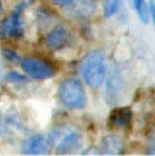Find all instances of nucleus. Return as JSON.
Returning <instances> with one entry per match:
<instances>
[{
  "label": "nucleus",
  "instance_id": "obj_1",
  "mask_svg": "<svg viewBox=\"0 0 155 156\" xmlns=\"http://www.w3.org/2000/svg\"><path fill=\"white\" fill-rule=\"evenodd\" d=\"M79 69L85 84L98 89L106 77V57L101 51H92L81 59Z\"/></svg>",
  "mask_w": 155,
  "mask_h": 156
},
{
  "label": "nucleus",
  "instance_id": "obj_2",
  "mask_svg": "<svg viewBox=\"0 0 155 156\" xmlns=\"http://www.w3.org/2000/svg\"><path fill=\"white\" fill-rule=\"evenodd\" d=\"M58 97L63 106L71 110H80L87 103L84 87L79 80L74 79V77L66 79L61 83L58 88Z\"/></svg>",
  "mask_w": 155,
  "mask_h": 156
},
{
  "label": "nucleus",
  "instance_id": "obj_3",
  "mask_svg": "<svg viewBox=\"0 0 155 156\" xmlns=\"http://www.w3.org/2000/svg\"><path fill=\"white\" fill-rule=\"evenodd\" d=\"M21 67L27 75L32 79L36 80H44L49 79L56 74V69L52 63L48 61L39 58V57H26L20 61Z\"/></svg>",
  "mask_w": 155,
  "mask_h": 156
},
{
  "label": "nucleus",
  "instance_id": "obj_4",
  "mask_svg": "<svg viewBox=\"0 0 155 156\" xmlns=\"http://www.w3.org/2000/svg\"><path fill=\"white\" fill-rule=\"evenodd\" d=\"M27 7L26 2H21L14 10L5 18L0 25V31L3 36L20 39L23 35V23H22V13Z\"/></svg>",
  "mask_w": 155,
  "mask_h": 156
},
{
  "label": "nucleus",
  "instance_id": "obj_5",
  "mask_svg": "<svg viewBox=\"0 0 155 156\" xmlns=\"http://www.w3.org/2000/svg\"><path fill=\"white\" fill-rule=\"evenodd\" d=\"M53 143H57L56 146V152L58 155H69L73 154L80 148L83 143V137L81 133L78 130H70L66 133L63 137H58Z\"/></svg>",
  "mask_w": 155,
  "mask_h": 156
},
{
  "label": "nucleus",
  "instance_id": "obj_6",
  "mask_svg": "<svg viewBox=\"0 0 155 156\" xmlns=\"http://www.w3.org/2000/svg\"><path fill=\"white\" fill-rule=\"evenodd\" d=\"M71 35L69 30L63 26H57L51 30L44 37V44L52 51H61L69 45Z\"/></svg>",
  "mask_w": 155,
  "mask_h": 156
},
{
  "label": "nucleus",
  "instance_id": "obj_7",
  "mask_svg": "<svg viewBox=\"0 0 155 156\" xmlns=\"http://www.w3.org/2000/svg\"><path fill=\"white\" fill-rule=\"evenodd\" d=\"M51 143L43 134H34L22 142L21 150L25 155H45L49 151Z\"/></svg>",
  "mask_w": 155,
  "mask_h": 156
},
{
  "label": "nucleus",
  "instance_id": "obj_8",
  "mask_svg": "<svg viewBox=\"0 0 155 156\" xmlns=\"http://www.w3.org/2000/svg\"><path fill=\"white\" fill-rule=\"evenodd\" d=\"M133 112L129 107L115 108L109 118V125L111 129H128L131 126Z\"/></svg>",
  "mask_w": 155,
  "mask_h": 156
},
{
  "label": "nucleus",
  "instance_id": "obj_9",
  "mask_svg": "<svg viewBox=\"0 0 155 156\" xmlns=\"http://www.w3.org/2000/svg\"><path fill=\"white\" fill-rule=\"evenodd\" d=\"M101 151L106 155H120L123 154V142L118 136H106L101 142Z\"/></svg>",
  "mask_w": 155,
  "mask_h": 156
},
{
  "label": "nucleus",
  "instance_id": "obj_10",
  "mask_svg": "<svg viewBox=\"0 0 155 156\" xmlns=\"http://www.w3.org/2000/svg\"><path fill=\"white\" fill-rule=\"evenodd\" d=\"M133 4V9L141 20L142 23H147L149 22V5L146 4V0H132Z\"/></svg>",
  "mask_w": 155,
  "mask_h": 156
},
{
  "label": "nucleus",
  "instance_id": "obj_11",
  "mask_svg": "<svg viewBox=\"0 0 155 156\" xmlns=\"http://www.w3.org/2000/svg\"><path fill=\"white\" fill-rule=\"evenodd\" d=\"M118 8H119V0H109V2H106L103 5L105 17H111V16H114L118 12Z\"/></svg>",
  "mask_w": 155,
  "mask_h": 156
},
{
  "label": "nucleus",
  "instance_id": "obj_12",
  "mask_svg": "<svg viewBox=\"0 0 155 156\" xmlns=\"http://www.w3.org/2000/svg\"><path fill=\"white\" fill-rule=\"evenodd\" d=\"M146 154L147 155H155V126L150 130V133H149Z\"/></svg>",
  "mask_w": 155,
  "mask_h": 156
},
{
  "label": "nucleus",
  "instance_id": "obj_13",
  "mask_svg": "<svg viewBox=\"0 0 155 156\" xmlns=\"http://www.w3.org/2000/svg\"><path fill=\"white\" fill-rule=\"evenodd\" d=\"M2 52H3L4 58L7 59V61H9V62H20V61H21L18 53L14 52L13 49H10V48H3Z\"/></svg>",
  "mask_w": 155,
  "mask_h": 156
},
{
  "label": "nucleus",
  "instance_id": "obj_14",
  "mask_svg": "<svg viewBox=\"0 0 155 156\" xmlns=\"http://www.w3.org/2000/svg\"><path fill=\"white\" fill-rule=\"evenodd\" d=\"M5 77H7V80L10 81V83H25L27 80L26 76L21 75L20 72H17V71H10V72H8Z\"/></svg>",
  "mask_w": 155,
  "mask_h": 156
},
{
  "label": "nucleus",
  "instance_id": "obj_15",
  "mask_svg": "<svg viewBox=\"0 0 155 156\" xmlns=\"http://www.w3.org/2000/svg\"><path fill=\"white\" fill-rule=\"evenodd\" d=\"M52 2L57 5H61V7H70L74 4V0H52Z\"/></svg>",
  "mask_w": 155,
  "mask_h": 156
},
{
  "label": "nucleus",
  "instance_id": "obj_16",
  "mask_svg": "<svg viewBox=\"0 0 155 156\" xmlns=\"http://www.w3.org/2000/svg\"><path fill=\"white\" fill-rule=\"evenodd\" d=\"M149 13L151 14V18L155 23V0H150V4H149Z\"/></svg>",
  "mask_w": 155,
  "mask_h": 156
},
{
  "label": "nucleus",
  "instance_id": "obj_17",
  "mask_svg": "<svg viewBox=\"0 0 155 156\" xmlns=\"http://www.w3.org/2000/svg\"><path fill=\"white\" fill-rule=\"evenodd\" d=\"M3 13V5H2V0H0V14Z\"/></svg>",
  "mask_w": 155,
  "mask_h": 156
},
{
  "label": "nucleus",
  "instance_id": "obj_18",
  "mask_svg": "<svg viewBox=\"0 0 155 156\" xmlns=\"http://www.w3.org/2000/svg\"><path fill=\"white\" fill-rule=\"evenodd\" d=\"M3 37V34H2V31H0V39H2Z\"/></svg>",
  "mask_w": 155,
  "mask_h": 156
}]
</instances>
